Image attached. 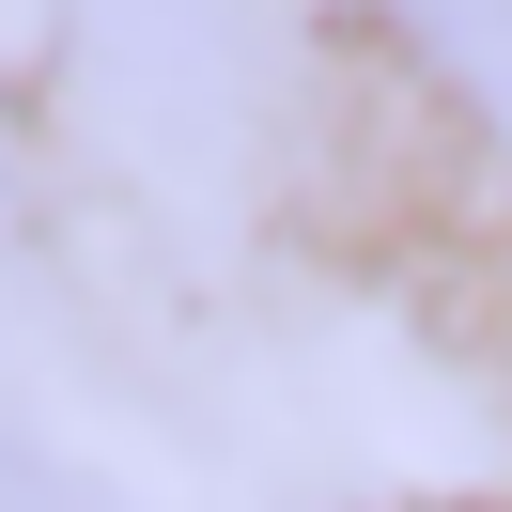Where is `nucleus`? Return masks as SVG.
Wrapping results in <instances>:
<instances>
[{"label":"nucleus","instance_id":"obj_1","mask_svg":"<svg viewBox=\"0 0 512 512\" xmlns=\"http://www.w3.org/2000/svg\"><path fill=\"white\" fill-rule=\"evenodd\" d=\"M78 63H94V94L125 109V125H156L171 156H218V140H249V32H233V0H63Z\"/></svg>","mask_w":512,"mask_h":512},{"label":"nucleus","instance_id":"obj_2","mask_svg":"<svg viewBox=\"0 0 512 512\" xmlns=\"http://www.w3.org/2000/svg\"><path fill=\"white\" fill-rule=\"evenodd\" d=\"M373 16L419 47V78H450V94L497 125V156H512V0H373Z\"/></svg>","mask_w":512,"mask_h":512},{"label":"nucleus","instance_id":"obj_3","mask_svg":"<svg viewBox=\"0 0 512 512\" xmlns=\"http://www.w3.org/2000/svg\"><path fill=\"white\" fill-rule=\"evenodd\" d=\"M0 512H125V497H109V481H78L63 450L32 435V419L0 404Z\"/></svg>","mask_w":512,"mask_h":512}]
</instances>
